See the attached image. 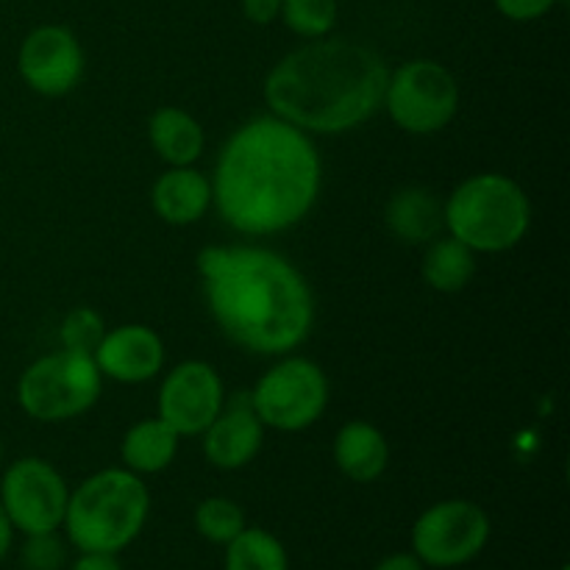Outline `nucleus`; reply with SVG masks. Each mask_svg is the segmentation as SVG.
I'll list each match as a JSON object with an SVG mask.
<instances>
[{
	"label": "nucleus",
	"mask_w": 570,
	"mask_h": 570,
	"mask_svg": "<svg viewBox=\"0 0 570 570\" xmlns=\"http://www.w3.org/2000/svg\"><path fill=\"white\" fill-rule=\"evenodd\" d=\"M148 142L167 167H189L204 156L206 131L193 111L159 106L148 120Z\"/></svg>",
	"instance_id": "nucleus-18"
},
{
	"label": "nucleus",
	"mask_w": 570,
	"mask_h": 570,
	"mask_svg": "<svg viewBox=\"0 0 570 570\" xmlns=\"http://www.w3.org/2000/svg\"><path fill=\"white\" fill-rule=\"evenodd\" d=\"M490 532V515L476 501H438L412 527V554L429 568H460L482 554Z\"/></svg>",
	"instance_id": "nucleus-9"
},
{
	"label": "nucleus",
	"mask_w": 570,
	"mask_h": 570,
	"mask_svg": "<svg viewBox=\"0 0 570 570\" xmlns=\"http://www.w3.org/2000/svg\"><path fill=\"white\" fill-rule=\"evenodd\" d=\"M390 65L356 39H306L271 67L262 98L271 115L309 137H337L382 111Z\"/></svg>",
	"instance_id": "nucleus-3"
},
{
	"label": "nucleus",
	"mask_w": 570,
	"mask_h": 570,
	"mask_svg": "<svg viewBox=\"0 0 570 570\" xmlns=\"http://www.w3.org/2000/svg\"><path fill=\"white\" fill-rule=\"evenodd\" d=\"M150 206L167 226H195L212 209V178L195 165L167 167L150 187Z\"/></svg>",
	"instance_id": "nucleus-15"
},
{
	"label": "nucleus",
	"mask_w": 570,
	"mask_h": 570,
	"mask_svg": "<svg viewBox=\"0 0 570 570\" xmlns=\"http://www.w3.org/2000/svg\"><path fill=\"white\" fill-rule=\"evenodd\" d=\"M11 540H14V527H11L9 515H6L3 507H0V562H3L6 554L11 551Z\"/></svg>",
	"instance_id": "nucleus-30"
},
{
	"label": "nucleus",
	"mask_w": 570,
	"mask_h": 570,
	"mask_svg": "<svg viewBox=\"0 0 570 570\" xmlns=\"http://www.w3.org/2000/svg\"><path fill=\"white\" fill-rule=\"evenodd\" d=\"M104 395V376L92 354L53 351L33 360L14 387L17 406L37 423H67L87 415Z\"/></svg>",
	"instance_id": "nucleus-6"
},
{
	"label": "nucleus",
	"mask_w": 570,
	"mask_h": 570,
	"mask_svg": "<svg viewBox=\"0 0 570 570\" xmlns=\"http://www.w3.org/2000/svg\"><path fill=\"white\" fill-rule=\"evenodd\" d=\"M195 267L212 321L237 348L284 356L309 340L315 293L287 256L262 245H209Z\"/></svg>",
	"instance_id": "nucleus-2"
},
{
	"label": "nucleus",
	"mask_w": 570,
	"mask_h": 570,
	"mask_svg": "<svg viewBox=\"0 0 570 570\" xmlns=\"http://www.w3.org/2000/svg\"><path fill=\"white\" fill-rule=\"evenodd\" d=\"M65 562V546L59 543L56 532L28 534L22 546V568L26 570H59Z\"/></svg>",
	"instance_id": "nucleus-25"
},
{
	"label": "nucleus",
	"mask_w": 570,
	"mask_h": 570,
	"mask_svg": "<svg viewBox=\"0 0 570 570\" xmlns=\"http://www.w3.org/2000/svg\"><path fill=\"white\" fill-rule=\"evenodd\" d=\"M70 488L53 462L22 456L6 468L0 479V507L17 532L50 534L65 523Z\"/></svg>",
	"instance_id": "nucleus-10"
},
{
	"label": "nucleus",
	"mask_w": 570,
	"mask_h": 570,
	"mask_svg": "<svg viewBox=\"0 0 570 570\" xmlns=\"http://www.w3.org/2000/svg\"><path fill=\"white\" fill-rule=\"evenodd\" d=\"M226 549V570H289L282 540L259 527H245Z\"/></svg>",
	"instance_id": "nucleus-21"
},
{
	"label": "nucleus",
	"mask_w": 570,
	"mask_h": 570,
	"mask_svg": "<svg viewBox=\"0 0 570 570\" xmlns=\"http://www.w3.org/2000/svg\"><path fill=\"white\" fill-rule=\"evenodd\" d=\"M209 178L220 220L239 237L265 239L312 215L323 189V159L315 137L265 111L228 134Z\"/></svg>",
	"instance_id": "nucleus-1"
},
{
	"label": "nucleus",
	"mask_w": 570,
	"mask_h": 570,
	"mask_svg": "<svg viewBox=\"0 0 570 570\" xmlns=\"http://www.w3.org/2000/svg\"><path fill=\"white\" fill-rule=\"evenodd\" d=\"M83 59L81 39L65 26H37L26 33L17 50V72L31 92L42 98H65L81 83Z\"/></svg>",
	"instance_id": "nucleus-12"
},
{
	"label": "nucleus",
	"mask_w": 570,
	"mask_h": 570,
	"mask_svg": "<svg viewBox=\"0 0 570 570\" xmlns=\"http://www.w3.org/2000/svg\"><path fill=\"white\" fill-rule=\"evenodd\" d=\"M0 465H3V440H0Z\"/></svg>",
	"instance_id": "nucleus-31"
},
{
	"label": "nucleus",
	"mask_w": 570,
	"mask_h": 570,
	"mask_svg": "<svg viewBox=\"0 0 570 570\" xmlns=\"http://www.w3.org/2000/svg\"><path fill=\"white\" fill-rule=\"evenodd\" d=\"M195 529L204 540L215 546H228L248 523L243 507L226 495H209L195 507Z\"/></svg>",
	"instance_id": "nucleus-22"
},
{
	"label": "nucleus",
	"mask_w": 570,
	"mask_h": 570,
	"mask_svg": "<svg viewBox=\"0 0 570 570\" xmlns=\"http://www.w3.org/2000/svg\"><path fill=\"white\" fill-rule=\"evenodd\" d=\"M423 568H426V566H423V562L417 560L412 551H399V554L384 557V560L379 562V566L373 570H423Z\"/></svg>",
	"instance_id": "nucleus-29"
},
{
	"label": "nucleus",
	"mask_w": 570,
	"mask_h": 570,
	"mask_svg": "<svg viewBox=\"0 0 570 570\" xmlns=\"http://www.w3.org/2000/svg\"><path fill=\"white\" fill-rule=\"evenodd\" d=\"M328 376L315 360L301 354L278 356L276 365L267 367L256 379L254 390L248 393L250 406L262 426L273 432L298 434L315 426L326 415Z\"/></svg>",
	"instance_id": "nucleus-7"
},
{
	"label": "nucleus",
	"mask_w": 570,
	"mask_h": 570,
	"mask_svg": "<svg viewBox=\"0 0 570 570\" xmlns=\"http://www.w3.org/2000/svg\"><path fill=\"white\" fill-rule=\"evenodd\" d=\"M70 570H122L117 554H104V551H81Z\"/></svg>",
	"instance_id": "nucleus-28"
},
{
	"label": "nucleus",
	"mask_w": 570,
	"mask_h": 570,
	"mask_svg": "<svg viewBox=\"0 0 570 570\" xmlns=\"http://www.w3.org/2000/svg\"><path fill=\"white\" fill-rule=\"evenodd\" d=\"M150 515V493L142 476L126 468H104L70 490L65 523L78 551L120 554L142 534Z\"/></svg>",
	"instance_id": "nucleus-4"
},
{
	"label": "nucleus",
	"mask_w": 570,
	"mask_h": 570,
	"mask_svg": "<svg viewBox=\"0 0 570 570\" xmlns=\"http://www.w3.org/2000/svg\"><path fill=\"white\" fill-rule=\"evenodd\" d=\"M445 234L473 254H507L532 228V200L515 178L504 173H473L443 200Z\"/></svg>",
	"instance_id": "nucleus-5"
},
{
	"label": "nucleus",
	"mask_w": 570,
	"mask_h": 570,
	"mask_svg": "<svg viewBox=\"0 0 570 570\" xmlns=\"http://www.w3.org/2000/svg\"><path fill=\"white\" fill-rule=\"evenodd\" d=\"M104 382L117 384H145L154 382L167 362L165 340L156 328L145 323H122V326L106 328L98 348L92 351Z\"/></svg>",
	"instance_id": "nucleus-13"
},
{
	"label": "nucleus",
	"mask_w": 570,
	"mask_h": 570,
	"mask_svg": "<svg viewBox=\"0 0 570 570\" xmlns=\"http://www.w3.org/2000/svg\"><path fill=\"white\" fill-rule=\"evenodd\" d=\"M340 6L337 0H282V17L278 20L301 39L332 37L337 26Z\"/></svg>",
	"instance_id": "nucleus-23"
},
{
	"label": "nucleus",
	"mask_w": 570,
	"mask_h": 570,
	"mask_svg": "<svg viewBox=\"0 0 570 570\" xmlns=\"http://www.w3.org/2000/svg\"><path fill=\"white\" fill-rule=\"evenodd\" d=\"M265 432L248 393H239L237 399H226L215 421L200 434V449L206 462L217 471H243L259 456Z\"/></svg>",
	"instance_id": "nucleus-14"
},
{
	"label": "nucleus",
	"mask_w": 570,
	"mask_h": 570,
	"mask_svg": "<svg viewBox=\"0 0 570 570\" xmlns=\"http://www.w3.org/2000/svg\"><path fill=\"white\" fill-rule=\"evenodd\" d=\"M462 89L454 72L434 59H412L390 70L382 109L412 137H432L460 115Z\"/></svg>",
	"instance_id": "nucleus-8"
},
{
	"label": "nucleus",
	"mask_w": 570,
	"mask_h": 570,
	"mask_svg": "<svg viewBox=\"0 0 570 570\" xmlns=\"http://www.w3.org/2000/svg\"><path fill=\"white\" fill-rule=\"evenodd\" d=\"M181 438L161 417H142L120 440L122 468L137 476H156L176 462Z\"/></svg>",
	"instance_id": "nucleus-19"
},
{
	"label": "nucleus",
	"mask_w": 570,
	"mask_h": 570,
	"mask_svg": "<svg viewBox=\"0 0 570 570\" xmlns=\"http://www.w3.org/2000/svg\"><path fill=\"white\" fill-rule=\"evenodd\" d=\"M423 248L426 250H423L421 259V276L434 293H462L473 282V276H476L479 254H473L460 239L449 237V234H440V237H434Z\"/></svg>",
	"instance_id": "nucleus-20"
},
{
	"label": "nucleus",
	"mask_w": 570,
	"mask_h": 570,
	"mask_svg": "<svg viewBox=\"0 0 570 570\" xmlns=\"http://www.w3.org/2000/svg\"><path fill=\"white\" fill-rule=\"evenodd\" d=\"M245 20L254 26H273L282 17V0H239Z\"/></svg>",
	"instance_id": "nucleus-27"
},
{
	"label": "nucleus",
	"mask_w": 570,
	"mask_h": 570,
	"mask_svg": "<svg viewBox=\"0 0 570 570\" xmlns=\"http://www.w3.org/2000/svg\"><path fill=\"white\" fill-rule=\"evenodd\" d=\"M384 226L404 245H429L445 232L443 200L426 187H404L384 206Z\"/></svg>",
	"instance_id": "nucleus-17"
},
{
	"label": "nucleus",
	"mask_w": 570,
	"mask_h": 570,
	"mask_svg": "<svg viewBox=\"0 0 570 570\" xmlns=\"http://www.w3.org/2000/svg\"><path fill=\"white\" fill-rule=\"evenodd\" d=\"M560 0H493L495 11L512 22H534L551 14Z\"/></svg>",
	"instance_id": "nucleus-26"
},
{
	"label": "nucleus",
	"mask_w": 570,
	"mask_h": 570,
	"mask_svg": "<svg viewBox=\"0 0 570 570\" xmlns=\"http://www.w3.org/2000/svg\"><path fill=\"white\" fill-rule=\"evenodd\" d=\"M332 456L348 482L373 484L390 468V440L371 421H348L334 434Z\"/></svg>",
	"instance_id": "nucleus-16"
},
{
	"label": "nucleus",
	"mask_w": 570,
	"mask_h": 570,
	"mask_svg": "<svg viewBox=\"0 0 570 570\" xmlns=\"http://www.w3.org/2000/svg\"><path fill=\"white\" fill-rule=\"evenodd\" d=\"M106 332V321L92 306H76L61 317L59 345L65 351H78V354H92L98 348L100 337Z\"/></svg>",
	"instance_id": "nucleus-24"
},
{
	"label": "nucleus",
	"mask_w": 570,
	"mask_h": 570,
	"mask_svg": "<svg viewBox=\"0 0 570 570\" xmlns=\"http://www.w3.org/2000/svg\"><path fill=\"white\" fill-rule=\"evenodd\" d=\"M226 384L215 365L204 360L178 362L165 373L156 395V417L178 438H200L226 404Z\"/></svg>",
	"instance_id": "nucleus-11"
}]
</instances>
